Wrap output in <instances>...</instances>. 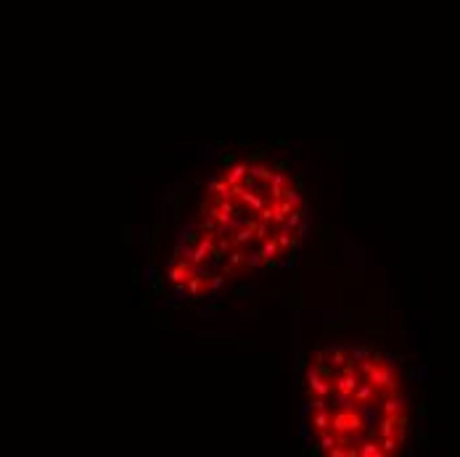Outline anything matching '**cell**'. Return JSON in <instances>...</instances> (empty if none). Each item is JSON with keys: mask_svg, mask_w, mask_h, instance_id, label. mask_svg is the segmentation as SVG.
Returning a JSON list of instances; mask_svg holds the SVG:
<instances>
[{"mask_svg": "<svg viewBox=\"0 0 460 457\" xmlns=\"http://www.w3.org/2000/svg\"><path fill=\"white\" fill-rule=\"evenodd\" d=\"M278 254H280L278 238H265V243H262V259H270V256H278Z\"/></svg>", "mask_w": 460, "mask_h": 457, "instance_id": "11", "label": "cell"}, {"mask_svg": "<svg viewBox=\"0 0 460 457\" xmlns=\"http://www.w3.org/2000/svg\"><path fill=\"white\" fill-rule=\"evenodd\" d=\"M249 177H254V180H259V182H265V180H270V177H273V172L267 169V166H262V164H249Z\"/></svg>", "mask_w": 460, "mask_h": 457, "instance_id": "10", "label": "cell"}, {"mask_svg": "<svg viewBox=\"0 0 460 457\" xmlns=\"http://www.w3.org/2000/svg\"><path fill=\"white\" fill-rule=\"evenodd\" d=\"M328 362H331L336 370L344 368V365L349 362V346H331L328 349Z\"/></svg>", "mask_w": 460, "mask_h": 457, "instance_id": "5", "label": "cell"}, {"mask_svg": "<svg viewBox=\"0 0 460 457\" xmlns=\"http://www.w3.org/2000/svg\"><path fill=\"white\" fill-rule=\"evenodd\" d=\"M138 280H140V270H138V267H133V270H130V283H133V286H138Z\"/></svg>", "mask_w": 460, "mask_h": 457, "instance_id": "28", "label": "cell"}, {"mask_svg": "<svg viewBox=\"0 0 460 457\" xmlns=\"http://www.w3.org/2000/svg\"><path fill=\"white\" fill-rule=\"evenodd\" d=\"M325 407H328L325 397H318V394H312V399H310V410H325Z\"/></svg>", "mask_w": 460, "mask_h": 457, "instance_id": "21", "label": "cell"}, {"mask_svg": "<svg viewBox=\"0 0 460 457\" xmlns=\"http://www.w3.org/2000/svg\"><path fill=\"white\" fill-rule=\"evenodd\" d=\"M185 296H188V286L185 283H175V299H178V301H188Z\"/></svg>", "mask_w": 460, "mask_h": 457, "instance_id": "22", "label": "cell"}, {"mask_svg": "<svg viewBox=\"0 0 460 457\" xmlns=\"http://www.w3.org/2000/svg\"><path fill=\"white\" fill-rule=\"evenodd\" d=\"M265 259H262V251L259 254H246V262H243V267H241V272L246 275V272H251V270H257L259 264H262Z\"/></svg>", "mask_w": 460, "mask_h": 457, "instance_id": "12", "label": "cell"}, {"mask_svg": "<svg viewBox=\"0 0 460 457\" xmlns=\"http://www.w3.org/2000/svg\"><path fill=\"white\" fill-rule=\"evenodd\" d=\"M217 207H220V211H222V214L235 217V204H233V199H220V201H217Z\"/></svg>", "mask_w": 460, "mask_h": 457, "instance_id": "15", "label": "cell"}, {"mask_svg": "<svg viewBox=\"0 0 460 457\" xmlns=\"http://www.w3.org/2000/svg\"><path fill=\"white\" fill-rule=\"evenodd\" d=\"M288 164H291V162H286V159H280V162H275L273 166H275L278 172H286V169H288Z\"/></svg>", "mask_w": 460, "mask_h": 457, "instance_id": "29", "label": "cell"}, {"mask_svg": "<svg viewBox=\"0 0 460 457\" xmlns=\"http://www.w3.org/2000/svg\"><path fill=\"white\" fill-rule=\"evenodd\" d=\"M267 151H270V146H259V148H254V151H251V156H249V164H257L259 159H265V156H267Z\"/></svg>", "mask_w": 460, "mask_h": 457, "instance_id": "16", "label": "cell"}, {"mask_svg": "<svg viewBox=\"0 0 460 457\" xmlns=\"http://www.w3.org/2000/svg\"><path fill=\"white\" fill-rule=\"evenodd\" d=\"M278 209H280V211H283V214H286V217H288V214H291V211H296V204H291L288 199H280V201H278Z\"/></svg>", "mask_w": 460, "mask_h": 457, "instance_id": "24", "label": "cell"}, {"mask_svg": "<svg viewBox=\"0 0 460 457\" xmlns=\"http://www.w3.org/2000/svg\"><path fill=\"white\" fill-rule=\"evenodd\" d=\"M296 368H299V370H302V368H307V360H304V357H302V354H299V357H296Z\"/></svg>", "mask_w": 460, "mask_h": 457, "instance_id": "31", "label": "cell"}, {"mask_svg": "<svg viewBox=\"0 0 460 457\" xmlns=\"http://www.w3.org/2000/svg\"><path fill=\"white\" fill-rule=\"evenodd\" d=\"M310 425H312L318 433H323V431L331 428V413H328V407H325V410H315V415H312Z\"/></svg>", "mask_w": 460, "mask_h": 457, "instance_id": "6", "label": "cell"}, {"mask_svg": "<svg viewBox=\"0 0 460 457\" xmlns=\"http://www.w3.org/2000/svg\"><path fill=\"white\" fill-rule=\"evenodd\" d=\"M270 146H278V148H286V146H288V140H286V138H278V140H273V143H270Z\"/></svg>", "mask_w": 460, "mask_h": 457, "instance_id": "30", "label": "cell"}, {"mask_svg": "<svg viewBox=\"0 0 460 457\" xmlns=\"http://www.w3.org/2000/svg\"><path fill=\"white\" fill-rule=\"evenodd\" d=\"M201 230H198L196 225H183V230H180V243H185V246H196L198 241H201Z\"/></svg>", "mask_w": 460, "mask_h": 457, "instance_id": "7", "label": "cell"}, {"mask_svg": "<svg viewBox=\"0 0 460 457\" xmlns=\"http://www.w3.org/2000/svg\"><path fill=\"white\" fill-rule=\"evenodd\" d=\"M243 262H246V254H243L238 246H233V251H228V264H230V270H241Z\"/></svg>", "mask_w": 460, "mask_h": 457, "instance_id": "9", "label": "cell"}, {"mask_svg": "<svg viewBox=\"0 0 460 457\" xmlns=\"http://www.w3.org/2000/svg\"><path fill=\"white\" fill-rule=\"evenodd\" d=\"M307 233H310V225H307L304 219H302V222H299V235H296V238H299V241H304V238H307Z\"/></svg>", "mask_w": 460, "mask_h": 457, "instance_id": "25", "label": "cell"}, {"mask_svg": "<svg viewBox=\"0 0 460 457\" xmlns=\"http://www.w3.org/2000/svg\"><path fill=\"white\" fill-rule=\"evenodd\" d=\"M214 235H201V241L193 246V256H190V262L196 264V267H201V264L206 262V256L212 254V249H214Z\"/></svg>", "mask_w": 460, "mask_h": 457, "instance_id": "2", "label": "cell"}, {"mask_svg": "<svg viewBox=\"0 0 460 457\" xmlns=\"http://www.w3.org/2000/svg\"><path fill=\"white\" fill-rule=\"evenodd\" d=\"M246 174H249V162H235L233 166H228L222 177H225L228 185H235V182H241Z\"/></svg>", "mask_w": 460, "mask_h": 457, "instance_id": "4", "label": "cell"}, {"mask_svg": "<svg viewBox=\"0 0 460 457\" xmlns=\"http://www.w3.org/2000/svg\"><path fill=\"white\" fill-rule=\"evenodd\" d=\"M145 286H148L151 296L164 293V278H162V272L156 270V264H148V267H145Z\"/></svg>", "mask_w": 460, "mask_h": 457, "instance_id": "3", "label": "cell"}, {"mask_svg": "<svg viewBox=\"0 0 460 457\" xmlns=\"http://www.w3.org/2000/svg\"><path fill=\"white\" fill-rule=\"evenodd\" d=\"M225 286V275H209V291H220V288Z\"/></svg>", "mask_w": 460, "mask_h": 457, "instance_id": "18", "label": "cell"}, {"mask_svg": "<svg viewBox=\"0 0 460 457\" xmlns=\"http://www.w3.org/2000/svg\"><path fill=\"white\" fill-rule=\"evenodd\" d=\"M254 293H257V286H254V283L238 286V288L233 291V296H235V299H243V296H254Z\"/></svg>", "mask_w": 460, "mask_h": 457, "instance_id": "14", "label": "cell"}, {"mask_svg": "<svg viewBox=\"0 0 460 457\" xmlns=\"http://www.w3.org/2000/svg\"><path fill=\"white\" fill-rule=\"evenodd\" d=\"M307 388H310V394L328 397V394H333V380L323 378L318 373V368H310V370H307Z\"/></svg>", "mask_w": 460, "mask_h": 457, "instance_id": "1", "label": "cell"}, {"mask_svg": "<svg viewBox=\"0 0 460 457\" xmlns=\"http://www.w3.org/2000/svg\"><path fill=\"white\" fill-rule=\"evenodd\" d=\"M320 452H323V447H320V444H315V447H312V449H310V455H312V457H318Z\"/></svg>", "mask_w": 460, "mask_h": 457, "instance_id": "32", "label": "cell"}, {"mask_svg": "<svg viewBox=\"0 0 460 457\" xmlns=\"http://www.w3.org/2000/svg\"><path fill=\"white\" fill-rule=\"evenodd\" d=\"M291 185H296L299 190H304V177H302V174H294V177H291Z\"/></svg>", "mask_w": 460, "mask_h": 457, "instance_id": "27", "label": "cell"}, {"mask_svg": "<svg viewBox=\"0 0 460 457\" xmlns=\"http://www.w3.org/2000/svg\"><path fill=\"white\" fill-rule=\"evenodd\" d=\"M270 199L273 201L286 199V185H273V182H270Z\"/></svg>", "mask_w": 460, "mask_h": 457, "instance_id": "17", "label": "cell"}, {"mask_svg": "<svg viewBox=\"0 0 460 457\" xmlns=\"http://www.w3.org/2000/svg\"><path fill=\"white\" fill-rule=\"evenodd\" d=\"M283 264H286V267H296V264H299V251H291V256Z\"/></svg>", "mask_w": 460, "mask_h": 457, "instance_id": "26", "label": "cell"}, {"mask_svg": "<svg viewBox=\"0 0 460 457\" xmlns=\"http://www.w3.org/2000/svg\"><path fill=\"white\" fill-rule=\"evenodd\" d=\"M270 182H273V185H288V182H291V177H288L286 172H273Z\"/></svg>", "mask_w": 460, "mask_h": 457, "instance_id": "20", "label": "cell"}, {"mask_svg": "<svg viewBox=\"0 0 460 457\" xmlns=\"http://www.w3.org/2000/svg\"><path fill=\"white\" fill-rule=\"evenodd\" d=\"M299 159H302V154H299V151H296V154H291V156H288V162H291V164H296Z\"/></svg>", "mask_w": 460, "mask_h": 457, "instance_id": "33", "label": "cell"}, {"mask_svg": "<svg viewBox=\"0 0 460 457\" xmlns=\"http://www.w3.org/2000/svg\"><path fill=\"white\" fill-rule=\"evenodd\" d=\"M302 219H304V217H302V211H299V214H296V211H291L283 225H286V227H299V222H302Z\"/></svg>", "mask_w": 460, "mask_h": 457, "instance_id": "23", "label": "cell"}, {"mask_svg": "<svg viewBox=\"0 0 460 457\" xmlns=\"http://www.w3.org/2000/svg\"><path fill=\"white\" fill-rule=\"evenodd\" d=\"M241 201L246 204L249 209H254V211H262V207H265V199L262 196H257V193H251V190L246 188V193L241 196Z\"/></svg>", "mask_w": 460, "mask_h": 457, "instance_id": "8", "label": "cell"}, {"mask_svg": "<svg viewBox=\"0 0 460 457\" xmlns=\"http://www.w3.org/2000/svg\"><path fill=\"white\" fill-rule=\"evenodd\" d=\"M254 235H257L259 241L270 238V222H265V219H257V225H254Z\"/></svg>", "mask_w": 460, "mask_h": 457, "instance_id": "13", "label": "cell"}, {"mask_svg": "<svg viewBox=\"0 0 460 457\" xmlns=\"http://www.w3.org/2000/svg\"><path fill=\"white\" fill-rule=\"evenodd\" d=\"M235 162H238V159H235V154H233V151H228V154H222V156H220V166H222V169L233 166Z\"/></svg>", "mask_w": 460, "mask_h": 457, "instance_id": "19", "label": "cell"}]
</instances>
